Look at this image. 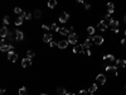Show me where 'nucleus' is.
Segmentation results:
<instances>
[{
	"label": "nucleus",
	"instance_id": "obj_16",
	"mask_svg": "<svg viewBox=\"0 0 126 95\" xmlns=\"http://www.w3.org/2000/svg\"><path fill=\"white\" fill-rule=\"evenodd\" d=\"M97 27H98V29H100V31H106V29H107V24L105 23V22H100V23H98V25H97Z\"/></svg>",
	"mask_w": 126,
	"mask_h": 95
},
{
	"label": "nucleus",
	"instance_id": "obj_20",
	"mask_svg": "<svg viewBox=\"0 0 126 95\" xmlns=\"http://www.w3.org/2000/svg\"><path fill=\"white\" fill-rule=\"evenodd\" d=\"M21 15L24 17V19H28V20L33 18V14H32V13H29V12H25V13L23 12V14H21Z\"/></svg>",
	"mask_w": 126,
	"mask_h": 95
},
{
	"label": "nucleus",
	"instance_id": "obj_29",
	"mask_svg": "<svg viewBox=\"0 0 126 95\" xmlns=\"http://www.w3.org/2000/svg\"><path fill=\"white\" fill-rule=\"evenodd\" d=\"M87 32H88V34L93 36V34H95V28H93V27H88V28H87Z\"/></svg>",
	"mask_w": 126,
	"mask_h": 95
},
{
	"label": "nucleus",
	"instance_id": "obj_23",
	"mask_svg": "<svg viewBox=\"0 0 126 95\" xmlns=\"http://www.w3.org/2000/svg\"><path fill=\"white\" fill-rule=\"evenodd\" d=\"M97 90V84H92L91 85V87L88 89V93L90 94H92V93H95V91Z\"/></svg>",
	"mask_w": 126,
	"mask_h": 95
},
{
	"label": "nucleus",
	"instance_id": "obj_3",
	"mask_svg": "<svg viewBox=\"0 0 126 95\" xmlns=\"http://www.w3.org/2000/svg\"><path fill=\"white\" fill-rule=\"evenodd\" d=\"M13 48H14L13 45H1V47H0L1 52H12Z\"/></svg>",
	"mask_w": 126,
	"mask_h": 95
},
{
	"label": "nucleus",
	"instance_id": "obj_40",
	"mask_svg": "<svg viewBox=\"0 0 126 95\" xmlns=\"http://www.w3.org/2000/svg\"><path fill=\"white\" fill-rule=\"evenodd\" d=\"M84 8H86V9H90L91 5H90V4H84Z\"/></svg>",
	"mask_w": 126,
	"mask_h": 95
},
{
	"label": "nucleus",
	"instance_id": "obj_2",
	"mask_svg": "<svg viewBox=\"0 0 126 95\" xmlns=\"http://www.w3.org/2000/svg\"><path fill=\"white\" fill-rule=\"evenodd\" d=\"M77 41H78V36H77L76 33L68 34V42H69V43H72V45H76Z\"/></svg>",
	"mask_w": 126,
	"mask_h": 95
},
{
	"label": "nucleus",
	"instance_id": "obj_37",
	"mask_svg": "<svg viewBox=\"0 0 126 95\" xmlns=\"http://www.w3.org/2000/svg\"><path fill=\"white\" fill-rule=\"evenodd\" d=\"M87 93H88L87 90H81V91H80V94H81V95H86Z\"/></svg>",
	"mask_w": 126,
	"mask_h": 95
},
{
	"label": "nucleus",
	"instance_id": "obj_31",
	"mask_svg": "<svg viewBox=\"0 0 126 95\" xmlns=\"http://www.w3.org/2000/svg\"><path fill=\"white\" fill-rule=\"evenodd\" d=\"M14 13H15V14H19V15H21V14H23V10H21L20 8H18V6H17V8L14 9Z\"/></svg>",
	"mask_w": 126,
	"mask_h": 95
},
{
	"label": "nucleus",
	"instance_id": "obj_1",
	"mask_svg": "<svg viewBox=\"0 0 126 95\" xmlns=\"http://www.w3.org/2000/svg\"><path fill=\"white\" fill-rule=\"evenodd\" d=\"M91 39L95 45H102L103 43V37H101V36H92Z\"/></svg>",
	"mask_w": 126,
	"mask_h": 95
},
{
	"label": "nucleus",
	"instance_id": "obj_46",
	"mask_svg": "<svg viewBox=\"0 0 126 95\" xmlns=\"http://www.w3.org/2000/svg\"><path fill=\"white\" fill-rule=\"evenodd\" d=\"M40 95H47V94H40Z\"/></svg>",
	"mask_w": 126,
	"mask_h": 95
},
{
	"label": "nucleus",
	"instance_id": "obj_21",
	"mask_svg": "<svg viewBox=\"0 0 126 95\" xmlns=\"http://www.w3.org/2000/svg\"><path fill=\"white\" fill-rule=\"evenodd\" d=\"M116 65L120 67H125L126 66V61L125 60H116Z\"/></svg>",
	"mask_w": 126,
	"mask_h": 95
},
{
	"label": "nucleus",
	"instance_id": "obj_32",
	"mask_svg": "<svg viewBox=\"0 0 126 95\" xmlns=\"http://www.w3.org/2000/svg\"><path fill=\"white\" fill-rule=\"evenodd\" d=\"M50 29H54L55 32H59V27H57V24H55V23H53L50 25Z\"/></svg>",
	"mask_w": 126,
	"mask_h": 95
},
{
	"label": "nucleus",
	"instance_id": "obj_22",
	"mask_svg": "<svg viewBox=\"0 0 126 95\" xmlns=\"http://www.w3.org/2000/svg\"><path fill=\"white\" fill-rule=\"evenodd\" d=\"M113 3H107V9H109V14H112L113 13Z\"/></svg>",
	"mask_w": 126,
	"mask_h": 95
},
{
	"label": "nucleus",
	"instance_id": "obj_47",
	"mask_svg": "<svg viewBox=\"0 0 126 95\" xmlns=\"http://www.w3.org/2000/svg\"><path fill=\"white\" fill-rule=\"evenodd\" d=\"M125 86H126V85H125Z\"/></svg>",
	"mask_w": 126,
	"mask_h": 95
},
{
	"label": "nucleus",
	"instance_id": "obj_18",
	"mask_svg": "<svg viewBox=\"0 0 126 95\" xmlns=\"http://www.w3.org/2000/svg\"><path fill=\"white\" fill-rule=\"evenodd\" d=\"M110 27L112 28V31L117 29V28H118V22H117V20H112V22L110 23Z\"/></svg>",
	"mask_w": 126,
	"mask_h": 95
},
{
	"label": "nucleus",
	"instance_id": "obj_19",
	"mask_svg": "<svg viewBox=\"0 0 126 95\" xmlns=\"http://www.w3.org/2000/svg\"><path fill=\"white\" fill-rule=\"evenodd\" d=\"M55 5H57V0H48V8L53 9Z\"/></svg>",
	"mask_w": 126,
	"mask_h": 95
},
{
	"label": "nucleus",
	"instance_id": "obj_28",
	"mask_svg": "<svg viewBox=\"0 0 126 95\" xmlns=\"http://www.w3.org/2000/svg\"><path fill=\"white\" fill-rule=\"evenodd\" d=\"M103 60H109V61H115V57H113V54H106V56L103 57Z\"/></svg>",
	"mask_w": 126,
	"mask_h": 95
},
{
	"label": "nucleus",
	"instance_id": "obj_7",
	"mask_svg": "<svg viewBox=\"0 0 126 95\" xmlns=\"http://www.w3.org/2000/svg\"><path fill=\"white\" fill-rule=\"evenodd\" d=\"M69 19V14L68 13H62V15L59 17V22H61V23H66V22H67Z\"/></svg>",
	"mask_w": 126,
	"mask_h": 95
},
{
	"label": "nucleus",
	"instance_id": "obj_5",
	"mask_svg": "<svg viewBox=\"0 0 126 95\" xmlns=\"http://www.w3.org/2000/svg\"><path fill=\"white\" fill-rule=\"evenodd\" d=\"M8 34H9V31H8V28H6V25H4V27L0 29V37H1V38H6V37H8Z\"/></svg>",
	"mask_w": 126,
	"mask_h": 95
},
{
	"label": "nucleus",
	"instance_id": "obj_14",
	"mask_svg": "<svg viewBox=\"0 0 126 95\" xmlns=\"http://www.w3.org/2000/svg\"><path fill=\"white\" fill-rule=\"evenodd\" d=\"M24 38V34L21 31H15V39L17 41H21V39Z\"/></svg>",
	"mask_w": 126,
	"mask_h": 95
},
{
	"label": "nucleus",
	"instance_id": "obj_35",
	"mask_svg": "<svg viewBox=\"0 0 126 95\" xmlns=\"http://www.w3.org/2000/svg\"><path fill=\"white\" fill-rule=\"evenodd\" d=\"M84 53H86L87 56H91V54H92V53H91V50H90V48H88V50H84Z\"/></svg>",
	"mask_w": 126,
	"mask_h": 95
},
{
	"label": "nucleus",
	"instance_id": "obj_25",
	"mask_svg": "<svg viewBox=\"0 0 126 95\" xmlns=\"http://www.w3.org/2000/svg\"><path fill=\"white\" fill-rule=\"evenodd\" d=\"M27 94H28L27 87H25V86H21L20 89H19V95H27Z\"/></svg>",
	"mask_w": 126,
	"mask_h": 95
},
{
	"label": "nucleus",
	"instance_id": "obj_45",
	"mask_svg": "<svg viewBox=\"0 0 126 95\" xmlns=\"http://www.w3.org/2000/svg\"><path fill=\"white\" fill-rule=\"evenodd\" d=\"M125 36H126V29H125Z\"/></svg>",
	"mask_w": 126,
	"mask_h": 95
},
{
	"label": "nucleus",
	"instance_id": "obj_38",
	"mask_svg": "<svg viewBox=\"0 0 126 95\" xmlns=\"http://www.w3.org/2000/svg\"><path fill=\"white\" fill-rule=\"evenodd\" d=\"M69 33H73V31H75V27H69Z\"/></svg>",
	"mask_w": 126,
	"mask_h": 95
},
{
	"label": "nucleus",
	"instance_id": "obj_10",
	"mask_svg": "<svg viewBox=\"0 0 126 95\" xmlns=\"http://www.w3.org/2000/svg\"><path fill=\"white\" fill-rule=\"evenodd\" d=\"M68 41H59L58 42V48H61V50H64V48H67L68 47Z\"/></svg>",
	"mask_w": 126,
	"mask_h": 95
},
{
	"label": "nucleus",
	"instance_id": "obj_12",
	"mask_svg": "<svg viewBox=\"0 0 126 95\" xmlns=\"http://www.w3.org/2000/svg\"><path fill=\"white\" fill-rule=\"evenodd\" d=\"M91 43H92V39H91V38H87L86 41L82 43V45H83V48H84V50H88V48L91 47Z\"/></svg>",
	"mask_w": 126,
	"mask_h": 95
},
{
	"label": "nucleus",
	"instance_id": "obj_17",
	"mask_svg": "<svg viewBox=\"0 0 126 95\" xmlns=\"http://www.w3.org/2000/svg\"><path fill=\"white\" fill-rule=\"evenodd\" d=\"M112 20H113V19L111 18V14H106V15H105V19H103V22H105L106 24H110Z\"/></svg>",
	"mask_w": 126,
	"mask_h": 95
},
{
	"label": "nucleus",
	"instance_id": "obj_9",
	"mask_svg": "<svg viewBox=\"0 0 126 95\" xmlns=\"http://www.w3.org/2000/svg\"><path fill=\"white\" fill-rule=\"evenodd\" d=\"M30 65H32V60L29 57L21 60V66H23V67H28V66H30Z\"/></svg>",
	"mask_w": 126,
	"mask_h": 95
},
{
	"label": "nucleus",
	"instance_id": "obj_41",
	"mask_svg": "<svg viewBox=\"0 0 126 95\" xmlns=\"http://www.w3.org/2000/svg\"><path fill=\"white\" fill-rule=\"evenodd\" d=\"M121 45H126V39H122V41H121Z\"/></svg>",
	"mask_w": 126,
	"mask_h": 95
},
{
	"label": "nucleus",
	"instance_id": "obj_15",
	"mask_svg": "<svg viewBox=\"0 0 126 95\" xmlns=\"http://www.w3.org/2000/svg\"><path fill=\"white\" fill-rule=\"evenodd\" d=\"M105 70H106V71H113L116 76L118 75V70H117V67H116V66H106Z\"/></svg>",
	"mask_w": 126,
	"mask_h": 95
},
{
	"label": "nucleus",
	"instance_id": "obj_6",
	"mask_svg": "<svg viewBox=\"0 0 126 95\" xmlns=\"http://www.w3.org/2000/svg\"><path fill=\"white\" fill-rule=\"evenodd\" d=\"M8 58H9L12 62H15V61L18 60V53L13 52V51H12V52H8Z\"/></svg>",
	"mask_w": 126,
	"mask_h": 95
},
{
	"label": "nucleus",
	"instance_id": "obj_44",
	"mask_svg": "<svg viewBox=\"0 0 126 95\" xmlns=\"http://www.w3.org/2000/svg\"><path fill=\"white\" fill-rule=\"evenodd\" d=\"M124 22H125V23H126V15L124 17Z\"/></svg>",
	"mask_w": 126,
	"mask_h": 95
},
{
	"label": "nucleus",
	"instance_id": "obj_24",
	"mask_svg": "<svg viewBox=\"0 0 126 95\" xmlns=\"http://www.w3.org/2000/svg\"><path fill=\"white\" fill-rule=\"evenodd\" d=\"M23 20H24V17H23V15H19V17L15 19V24H17V25H20L21 23H23Z\"/></svg>",
	"mask_w": 126,
	"mask_h": 95
},
{
	"label": "nucleus",
	"instance_id": "obj_27",
	"mask_svg": "<svg viewBox=\"0 0 126 95\" xmlns=\"http://www.w3.org/2000/svg\"><path fill=\"white\" fill-rule=\"evenodd\" d=\"M57 93L59 94V95H66L67 93H66V89H63V87H58L57 89Z\"/></svg>",
	"mask_w": 126,
	"mask_h": 95
},
{
	"label": "nucleus",
	"instance_id": "obj_4",
	"mask_svg": "<svg viewBox=\"0 0 126 95\" xmlns=\"http://www.w3.org/2000/svg\"><path fill=\"white\" fill-rule=\"evenodd\" d=\"M96 80H97V82L101 84V85H105V84H106V76L103 74H98L97 77H96Z\"/></svg>",
	"mask_w": 126,
	"mask_h": 95
},
{
	"label": "nucleus",
	"instance_id": "obj_11",
	"mask_svg": "<svg viewBox=\"0 0 126 95\" xmlns=\"http://www.w3.org/2000/svg\"><path fill=\"white\" fill-rule=\"evenodd\" d=\"M52 38H53V36H52L50 33H46L43 36V41L46 43H50L52 42Z\"/></svg>",
	"mask_w": 126,
	"mask_h": 95
},
{
	"label": "nucleus",
	"instance_id": "obj_42",
	"mask_svg": "<svg viewBox=\"0 0 126 95\" xmlns=\"http://www.w3.org/2000/svg\"><path fill=\"white\" fill-rule=\"evenodd\" d=\"M66 95H76V94H73V93H67Z\"/></svg>",
	"mask_w": 126,
	"mask_h": 95
},
{
	"label": "nucleus",
	"instance_id": "obj_30",
	"mask_svg": "<svg viewBox=\"0 0 126 95\" xmlns=\"http://www.w3.org/2000/svg\"><path fill=\"white\" fill-rule=\"evenodd\" d=\"M34 56H35V52H34V51H28V52H27V57L32 58V57H34Z\"/></svg>",
	"mask_w": 126,
	"mask_h": 95
},
{
	"label": "nucleus",
	"instance_id": "obj_34",
	"mask_svg": "<svg viewBox=\"0 0 126 95\" xmlns=\"http://www.w3.org/2000/svg\"><path fill=\"white\" fill-rule=\"evenodd\" d=\"M42 28L44 29V31H49V29H50V27H48V25H46V24H43Z\"/></svg>",
	"mask_w": 126,
	"mask_h": 95
},
{
	"label": "nucleus",
	"instance_id": "obj_39",
	"mask_svg": "<svg viewBox=\"0 0 126 95\" xmlns=\"http://www.w3.org/2000/svg\"><path fill=\"white\" fill-rule=\"evenodd\" d=\"M0 43H1V45H5V38H1V39H0Z\"/></svg>",
	"mask_w": 126,
	"mask_h": 95
},
{
	"label": "nucleus",
	"instance_id": "obj_33",
	"mask_svg": "<svg viewBox=\"0 0 126 95\" xmlns=\"http://www.w3.org/2000/svg\"><path fill=\"white\" fill-rule=\"evenodd\" d=\"M9 24V17H4V25Z\"/></svg>",
	"mask_w": 126,
	"mask_h": 95
},
{
	"label": "nucleus",
	"instance_id": "obj_8",
	"mask_svg": "<svg viewBox=\"0 0 126 95\" xmlns=\"http://www.w3.org/2000/svg\"><path fill=\"white\" fill-rule=\"evenodd\" d=\"M73 52H75V53H84V48H83V45H78V46H75V48H73Z\"/></svg>",
	"mask_w": 126,
	"mask_h": 95
},
{
	"label": "nucleus",
	"instance_id": "obj_26",
	"mask_svg": "<svg viewBox=\"0 0 126 95\" xmlns=\"http://www.w3.org/2000/svg\"><path fill=\"white\" fill-rule=\"evenodd\" d=\"M33 17H34V18H37V19H39V18L42 17V12H40L39 9H37L35 12L33 13Z\"/></svg>",
	"mask_w": 126,
	"mask_h": 95
},
{
	"label": "nucleus",
	"instance_id": "obj_13",
	"mask_svg": "<svg viewBox=\"0 0 126 95\" xmlns=\"http://www.w3.org/2000/svg\"><path fill=\"white\" fill-rule=\"evenodd\" d=\"M59 34H62V36H67V34H71L69 33V29L68 28H64V27H62V28H59V32H58Z\"/></svg>",
	"mask_w": 126,
	"mask_h": 95
},
{
	"label": "nucleus",
	"instance_id": "obj_43",
	"mask_svg": "<svg viewBox=\"0 0 126 95\" xmlns=\"http://www.w3.org/2000/svg\"><path fill=\"white\" fill-rule=\"evenodd\" d=\"M76 1H78V3H83V0H76Z\"/></svg>",
	"mask_w": 126,
	"mask_h": 95
},
{
	"label": "nucleus",
	"instance_id": "obj_36",
	"mask_svg": "<svg viewBox=\"0 0 126 95\" xmlns=\"http://www.w3.org/2000/svg\"><path fill=\"white\" fill-rule=\"evenodd\" d=\"M49 46H50V47H55V46H58V43H55V42L52 41V42L49 43Z\"/></svg>",
	"mask_w": 126,
	"mask_h": 95
}]
</instances>
